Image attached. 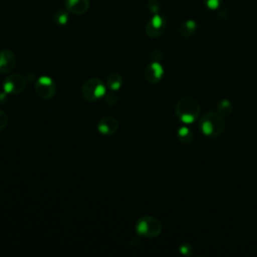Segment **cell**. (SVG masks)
I'll list each match as a JSON object with an SVG mask.
<instances>
[{
  "label": "cell",
  "mask_w": 257,
  "mask_h": 257,
  "mask_svg": "<svg viewBox=\"0 0 257 257\" xmlns=\"http://www.w3.org/2000/svg\"><path fill=\"white\" fill-rule=\"evenodd\" d=\"M201 107L196 98L192 96H183L176 104L175 112L177 117L184 123L194 122L200 115Z\"/></svg>",
  "instance_id": "cell-1"
},
{
  "label": "cell",
  "mask_w": 257,
  "mask_h": 257,
  "mask_svg": "<svg viewBox=\"0 0 257 257\" xmlns=\"http://www.w3.org/2000/svg\"><path fill=\"white\" fill-rule=\"evenodd\" d=\"M200 130L206 137L217 138L225 130V120L218 112L208 111L201 117Z\"/></svg>",
  "instance_id": "cell-2"
},
{
  "label": "cell",
  "mask_w": 257,
  "mask_h": 257,
  "mask_svg": "<svg viewBox=\"0 0 257 257\" xmlns=\"http://www.w3.org/2000/svg\"><path fill=\"white\" fill-rule=\"evenodd\" d=\"M135 229L142 237L156 238L162 233L163 226L159 219L153 216H143L137 221Z\"/></svg>",
  "instance_id": "cell-3"
},
{
  "label": "cell",
  "mask_w": 257,
  "mask_h": 257,
  "mask_svg": "<svg viewBox=\"0 0 257 257\" xmlns=\"http://www.w3.org/2000/svg\"><path fill=\"white\" fill-rule=\"evenodd\" d=\"M106 93L105 85L99 78H89L81 86V96L86 101H96Z\"/></svg>",
  "instance_id": "cell-4"
},
{
  "label": "cell",
  "mask_w": 257,
  "mask_h": 257,
  "mask_svg": "<svg viewBox=\"0 0 257 257\" xmlns=\"http://www.w3.org/2000/svg\"><path fill=\"white\" fill-rule=\"evenodd\" d=\"M35 93L41 99H50L55 95L56 85L49 76H40L35 82Z\"/></svg>",
  "instance_id": "cell-5"
},
{
  "label": "cell",
  "mask_w": 257,
  "mask_h": 257,
  "mask_svg": "<svg viewBox=\"0 0 257 257\" xmlns=\"http://www.w3.org/2000/svg\"><path fill=\"white\" fill-rule=\"evenodd\" d=\"M26 87V79L19 73H12L8 75L3 81V88L9 94H18Z\"/></svg>",
  "instance_id": "cell-6"
},
{
  "label": "cell",
  "mask_w": 257,
  "mask_h": 257,
  "mask_svg": "<svg viewBox=\"0 0 257 257\" xmlns=\"http://www.w3.org/2000/svg\"><path fill=\"white\" fill-rule=\"evenodd\" d=\"M166 26L167 21L165 17L159 13L154 14L146 25V33L152 38H157L164 33Z\"/></svg>",
  "instance_id": "cell-7"
},
{
  "label": "cell",
  "mask_w": 257,
  "mask_h": 257,
  "mask_svg": "<svg viewBox=\"0 0 257 257\" xmlns=\"http://www.w3.org/2000/svg\"><path fill=\"white\" fill-rule=\"evenodd\" d=\"M16 64V56L14 52L10 49L0 50V73L8 74L10 73Z\"/></svg>",
  "instance_id": "cell-8"
},
{
  "label": "cell",
  "mask_w": 257,
  "mask_h": 257,
  "mask_svg": "<svg viewBox=\"0 0 257 257\" xmlns=\"http://www.w3.org/2000/svg\"><path fill=\"white\" fill-rule=\"evenodd\" d=\"M144 75L148 82L152 84L158 83L163 78L164 68L158 61H154L146 67Z\"/></svg>",
  "instance_id": "cell-9"
},
{
  "label": "cell",
  "mask_w": 257,
  "mask_h": 257,
  "mask_svg": "<svg viewBox=\"0 0 257 257\" xmlns=\"http://www.w3.org/2000/svg\"><path fill=\"white\" fill-rule=\"evenodd\" d=\"M118 130V121L112 116H104L97 123V131L103 136H111Z\"/></svg>",
  "instance_id": "cell-10"
},
{
  "label": "cell",
  "mask_w": 257,
  "mask_h": 257,
  "mask_svg": "<svg viewBox=\"0 0 257 257\" xmlns=\"http://www.w3.org/2000/svg\"><path fill=\"white\" fill-rule=\"evenodd\" d=\"M66 10L76 15H82L89 9V0H64Z\"/></svg>",
  "instance_id": "cell-11"
},
{
  "label": "cell",
  "mask_w": 257,
  "mask_h": 257,
  "mask_svg": "<svg viewBox=\"0 0 257 257\" xmlns=\"http://www.w3.org/2000/svg\"><path fill=\"white\" fill-rule=\"evenodd\" d=\"M196 30H197V23L193 19H187V20L183 21L182 24L180 25V28H179L180 34L183 37L192 36L196 32Z\"/></svg>",
  "instance_id": "cell-12"
},
{
  "label": "cell",
  "mask_w": 257,
  "mask_h": 257,
  "mask_svg": "<svg viewBox=\"0 0 257 257\" xmlns=\"http://www.w3.org/2000/svg\"><path fill=\"white\" fill-rule=\"evenodd\" d=\"M106 84L111 91H116L122 85V76L118 72H112L108 75Z\"/></svg>",
  "instance_id": "cell-13"
},
{
  "label": "cell",
  "mask_w": 257,
  "mask_h": 257,
  "mask_svg": "<svg viewBox=\"0 0 257 257\" xmlns=\"http://www.w3.org/2000/svg\"><path fill=\"white\" fill-rule=\"evenodd\" d=\"M193 132L187 126H181L177 131V138L182 144H189L193 141Z\"/></svg>",
  "instance_id": "cell-14"
},
{
  "label": "cell",
  "mask_w": 257,
  "mask_h": 257,
  "mask_svg": "<svg viewBox=\"0 0 257 257\" xmlns=\"http://www.w3.org/2000/svg\"><path fill=\"white\" fill-rule=\"evenodd\" d=\"M232 110H233V104L228 99H222L217 104V111L222 116L229 115L232 112Z\"/></svg>",
  "instance_id": "cell-15"
},
{
  "label": "cell",
  "mask_w": 257,
  "mask_h": 257,
  "mask_svg": "<svg viewBox=\"0 0 257 257\" xmlns=\"http://www.w3.org/2000/svg\"><path fill=\"white\" fill-rule=\"evenodd\" d=\"M69 20V14L67 10H57L54 14H53V21L55 24L59 25V26H63L65 24H67Z\"/></svg>",
  "instance_id": "cell-16"
},
{
  "label": "cell",
  "mask_w": 257,
  "mask_h": 257,
  "mask_svg": "<svg viewBox=\"0 0 257 257\" xmlns=\"http://www.w3.org/2000/svg\"><path fill=\"white\" fill-rule=\"evenodd\" d=\"M148 8L153 14H157L160 11L161 4L158 0H149L148 2Z\"/></svg>",
  "instance_id": "cell-17"
},
{
  "label": "cell",
  "mask_w": 257,
  "mask_h": 257,
  "mask_svg": "<svg viewBox=\"0 0 257 257\" xmlns=\"http://www.w3.org/2000/svg\"><path fill=\"white\" fill-rule=\"evenodd\" d=\"M223 0H204L205 6L210 10H216L220 7Z\"/></svg>",
  "instance_id": "cell-18"
},
{
  "label": "cell",
  "mask_w": 257,
  "mask_h": 257,
  "mask_svg": "<svg viewBox=\"0 0 257 257\" xmlns=\"http://www.w3.org/2000/svg\"><path fill=\"white\" fill-rule=\"evenodd\" d=\"M105 102L108 104V105H114L116 104L117 102V95L113 92H108V93H105Z\"/></svg>",
  "instance_id": "cell-19"
},
{
  "label": "cell",
  "mask_w": 257,
  "mask_h": 257,
  "mask_svg": "<svg viewBox=\"0 0 257 257\" xmlns=\"http://www.w3.org/2000/svg\"><path fill=\"white\" fill-rule=\"evenodd\" d=\"M8 123V116L7 114L0 109V131L4 130Z\"/></svg>",
  "instance_id": "cell-20"
},
{
  "label": "cell",
  "mask_w": 257,
  "mask_h": 257,
  "mask_svg": "<svg viewBox=\"0 0 257 257\" xmlns=\"http://www.w3.org/2000/svg\"><path fill=\"white\" fill-rule=\"evenodd\" d=\"M180 251L184 254V255H190L192 253V247L189 246V244L185 243L180 247Z\"/></svg>",
  "instance_id": "cell-21"
}]
</instances>
